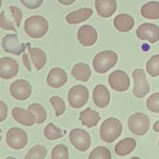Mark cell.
Listing matches in <instances>:
<instances>
[{"label":"cell","mask_w":159,"mask_h":159,"mask_svg":"<svg viewBox=\"0 0 159 159\" xmlns=\"http://www.w3.org/2000/svg\"><path fill=\"white\" fill-rule=\"evenodd\" d=\"M91 69L87 64L78 63L71 69V75L78 81L86 82L91 77Z\"/></svg>","instance_id":"obj_24"},{"label":"cell","mask_w":159,"mask_h":159,"mask_svg":"<svg viewBox=\"0 0 159 159\" xmlns=\"http://www.w3.org/2000/svg\"><path fill=\"white\" fill-rule=\"evenodd\" d=\"M96 12L103 18H109L114 14L117 8L116 0H96Z\"/></svg>","instance_id":"obj_18"},{"label":"cell","mask_w":159,"mask_h":159,"mask_svg":"<svg viewBox=\"0 0 159 159\" xmlns=\"http://www.w3.org/2000/svg\"><path fill=\"white\" fill-rule=\"evenodd\" d=\"M137 142L134 139L130 138H124L120 141L115 146V153L119 156H126L132 153L136 148Z\"/></svg>","instance_id":"obj_23"},{"label":"cell","mask_w":159,"mask_h":159,"mask_svg":"<svg viewBox=\"0 0 159 159\" xmlns=\"http://www.w3.org/2000/svg\"><path fill=\"white\" fill-rule=\"evenodd\" d=\"M118 56L114 51H103L98 53L93 60V66L99 74H105L116 65Z\"/></svg>","instance_id":"obj_3"},{"label":"cell","mask_w":159,"mask_h":159,"mask_svg":"<svg viewBox=\"0 0 159 159\" xmlns=\"http://www.w3.org/2000/svg\"><path fill=\"white\" fill-rule=\"evenodd\" d=\"M9 92L14 99L20 101L26 100L32 94V86L28 81L19 79L11 84Z\"/></svg>","instance_id":"obj_9"},{"label":"cell","mask_w":159,"mask_h":159,"mask_svg":"<svg viewBox=\"0 0 159 159\" xmlns=\"http://www.w3.org/2000/svg\"><path fill=\"white\" fill-rule=\"evenodd\" d=\"M101 117L99 113L92 110L89 107L81 112L80 116H79V120L82 122V125L85 126L89 128L96 127Z\"/></svg>","instance_id":"obj_21"},{"label":"cell","mask_w":159,"mask_h":159,"mask_svg":"<svg viewBox=\"0 0 159 159\" xmlns=\"http://www.w3.org/2000/svg\"><path fill=\"white\" fill-rule=\"evenodd\" d=\"M153 130H155V132H159V120L157 122L155 123L153 126Z\"/></svg>","instance_id":"obj_40"},{"label":"cell","mask_w":159,"mask_h":159,"mask_svg":"<svg viewBox=\"0 0 159 159\" xmlns=\"http://www.w3.org/2000/svg\"><path fill=\"white\" fill-rule=\"evenodd\" d=\"M49 24L44 17L41 16H32L24 23L25 33L34 39L41 38L48 33Z\"/></svg>","instance_id":"obj_2"},{"label":"cell","mask_w":159,"mask_h":159,"mask_svg":"<svg viewBox=\"0 0 159 159\" xmlns=\"http://www.w3.org/2000/svg\"><path fill=\"white\" fill-rule=\"evenodd\" d=\"M28 110L34 112L37 117L36 123L38 124H41L45 122L47 119V112L42 105L39 103H33L28 107Z\"/></svg>","instance_id":"obj_27"},{"label":"cell","mask_w":159,"mask_h":159,"mask_svg":"<svg viewBox=\"0 0 159 159\" xmlns=\"http://www.w3.org/2000/svg\"><path fill=\"white\" fill-rule=\"evenodd\" d=\"M68 81V75L64 69L61 68H52L47 77V82L51 88L58 89L65 85Z\"/></svg>","instance_id":"obj_16"},{"label":"cell","mask_w":159,"mask_h":159,"mask_svg":"<svg viewBox=\"0 0 159 159\" xmlns=\"http://www.w3.org/2000/svg\"><path fill=\"white\" fill-rule=\"evenodd\" d=\"M136 34L140 40L155 43L159 40V27L153 23H143L138 26Z\"/></svg>","instance_id":"obj_11"},{"label":"cell","mask_w":159,"mask_h":159,"mask_svg":"<svg viewBox=\"0 0 159 159\" xmlns=\"http://www.w3.org/2000/svg\"><path fill=\"white\" fill-rule=\"evenodd\" d=\"M93 13V9L89 8H82L68 13L65 17V20L69 24H79L90 18Z\"/></svg>","instance_id":"obj_20"},{"label":"cell","mask_w":159,"mask_h":159,"mask_svg":"<svg viewBox=\"0 0 159 159\" xmlns=\"http://www.w3.org/2000/svg\"><path fill=\"white\" fill-rule=\"evenodd\" d=\"M141 13L146 19L158 20L159 19V2L152 1L145 3L141 7Z\"/></svg>","instance_id":"obj_25"},{"label":"cell","mask_w":159,"mask_h":159,"mask_svg":"<svg viewBox=\"0 0 159 159\" xmlns=\"http://www.w3.org/2000/svg\"><path fill=\"white\" fill-rule=\"evenodd\" d=\"M28 52H29L30 55L31 56L33 62L34 64V66L37 68V71H40V69L43 68L46 65L47 62V55L46 53L43 51L42 49L38 48H31L30 44L27 43Z\"/></svg>","instance_id":"obj_22"},{"label":"cell","mask_w":159,"mask_h":159,"mask_svg":"<svg viewBox=\"0 0 159 159\" xmlns=\"http://www.w3.org/2000/svg\"><path fill=\"white\" fill-rule=\"evenodd\" d=\"M66 132L63 131L58 127H55L53 124H49L45 127L43 130L44 137L49 141H54V140L59 139L65 136Z\"/></svg>","instance_id":"obj_26"},{"label":"cell","mask_w":159,"mask_h":159,"mask_svg":"<svg viewBox=\"0 0 159 159\" xmlns=\"http://www.w3.org/2000/svg\"><path fill=\"white\" fill-rule=\"evenodd\" d=\"M12 116L16 122L26 127H31L37 121V117L34 112L24 110L20 107H15L12 110Z\"/></svg>","instance_id":"obj_15"},{"label":"cell","mask_w":159,"mask_h":159,"mask_svg":"<svg viewBox=\"0 0 159 159\" xmlns=\"http://www.w3.org/2000/svg\"><path fill=\"white\" fill-rule=\"evenodd\" d=\"M23 63H24L25 66L26 67V68H27L28 70H29L30 71H31V67H30V61H29V58H28V56L26 54H23Z\"/></svg>","instance_id":"obj_38"},{"label":"cell","mask_w":159,"mask_h":159,"mask_svg":"<svg viewBox=\"0 0 159 159\" xmlns=\"http://www.w3.org/2000/svg\"><path fill=\"white\" fill-rule=\"evenodd\" d=\"M9 9H10L11 12H12V17H13L15 23H16L17 27H20V23H21L22 17H23V12L20 8L16 7V6H9Z\"/></svg>","instance_id":"obj_35"},{"label":"cell","mask_w":159,"mask_h":159,"mask_svg":"<svg viewBox=\"0 0 159 159\" xmlns=\"http://www.w3.org/2000/svg\"><path fill=\"white\" fill-rule=\"evenodd\" d=\"M108 82L113 90L120 93L127 91L130 88V78L125 71L121 70L113 71L109 76Z\"/></svg>","instance_id":"obj_10"},{"label":"cell","mask_w":159,"mask_h":159,"mask_svg":"<svg viewBox=\"0 0 159 159\" xmlns=\"http://www.w3.org/2000/svg\"><path fill=\"white\" fill-rule=\"evenodd\" d=\"M78 40L83 47H91L96 43L98 34L96 29L90 25H84L79 30Z\"/></svg>","instance_id":"obj_14"},{"label":"cell","mask_w":159,"mask_h":159,"mask_svg":"<svg viewBox=\"0 0 159 159\" xmlns=\"http://www.w3.org/2000/svg\"><path fill=\"white\" fill-rule=\"evenodd\" d=\"M146 70L152 77L159 76V54L151 57L146 64Z\"/></svg>","instance_id":"obj_29"},{"label":"cell","mask_w":159,"mask_h":159,"mask_svg":"<svg viewBox=\"0 0 159 159\" xmlns=\"http://www.w3.org/2000/svg\"><path fill=\"white\" fill-rule=\"evenodd\" d=\"M50 102L54 107L56 116H60L62 114H64L65 111V103L63 99H61L59 96H52L50 99Z\"/></svg>","instance_id":"obj_31"},{"label":"cell","mask_w":159,"mask_h":159,"mask_svg":"<svg viewBox=\"0 0 159 159\" xmlns=\"http://www.w3.org/2000/svg\"><path fill=\"white\" fill-rule=\"evenodd\" d=\"M69 155H68V148L64 144H58L53 148L51 152V158L52 159H68Z\"/></svg>","instance_id":"obj_32"},{"label":"cell","mask_w":159,"mask_h":159,"mask_svg":"<svg viewBox=\"0 0 159 159\" xmlns=\"http://www.w3.org/2000/svg\"><path fill=\"white\" fill-rule=\"evenodd\" d=\"M57 1L64 6H70V5L73 4L76 0H57Z\"/></svg>","instance_id":"obj_39"},{"label":"cell","mask_w":159,"mask_h":159,"mask_svg":"<svg viewBox=\"0 0 159 159\" xmlns=\"http://www.w3.org/2000/svg\"><path fill=\"white\" fill-rule=\"evenodd\" d=\"M0 26L6 30H12L14 32H16L15 25L12 21L6 18L4 11L0 13Z\"/></svg>","instance_id":"obj_34"},{"label":"cell","mask_w":159,"mask_h":159,"mask_svg":"<svg viewBox=\"0 0 159 159\" xmlns=\"http://www.w3.org/2000/svg\"><path fill=\"white\" fill-rule=\"evenodd\" d=\"M20 2L27 9H35L43 4V0H20Z\"/></svg>","instance_id":"obj_36"},{"label":"cell","mask_w":159,"mask_h":159,"mask_svg":"<svg viewBox=\"0 0 159 159\" xmlns=\"http://www.w3.org/2000/svg\"><path fill=\"white\" fill-rule=\"evenodd\" d=\"M47 153H48V150H47L46 148L43 147V145L37 144V145L34 146V147L27 152V154L25 155L24 158L43 159L46 157Z\"/></svg>","instance_id":"obj_28"},{"label":"cell","mask_w":159,"mask_h":159,"mask_svg":"<svg viewBox=\"0 0 159 159\" xmlns=\"http://www.w3.org/2000/svg\"><path fill=\"white\" fill-rule=\"evenodd\" d=\"M113 24L117 30L124 33L128 32L133 29L134 26V20L128 14H119L113 20Z\"/></svg>","instance_id":"obj_19"},{"label":"cell","mask_w":159,"mask_h":159,"mask_svg":"<svg viewBox=\"0 0 159 159\" xmlns=\"http://www.w3.org/2000/svg\"><path fill=\"white\" fill-rule=\"evenodd\" d=\"M89 159H97V158H102V159H111L112 155L110 153V150L105 147H97L90 153Z\"/></svg>","instance_id":"obj_30"},{"label":"cell","mask_w":159,"mask_h":159,"mask_svg":"<svg viewBox=\"0 0 159 159\" xmlns=\"http://www.w3.org/2000/svg\"><path fill=\"white\" fill-rule=\"evenodd\" d=\"M8 115L7 105L4 102L0 100V123L3 122L6 119Z\"/></svg>","instance_id":"obj_37"},{"label":"cell","mask_w":159,"mask_h":159,"mask_svg":"<svg viewBox=\"0 0 159 159\" xmlns=\"http://www.w3.org/2000/svg\"><path fill=\"white\" fill-rule=\"evenodd\" d=\"M2 141V130L0 129V142H1Z\"/></svg>","instance_id":"obj_41"},{"label":"cell","mask_w":159,"mask_h":159,"mask_svg":"<svg viewBox=\"0 0 159 159\" xmlns=\"http://www.w3.org/2000/svg\"><path fill=\"white\" fill-rule=\"evenodd\" d=\"M19 72V65L12 57H3L0 58V78L11 79L16 77Z\"/></svg>","instance_id":"obj_13"},{"label":"cell","mask_w":159,"mask_h":159,"mask_svg":"<svg viewBox=\"0 0 159 159\" xmlns=\"http://www.w3.org/2000/svg\"><path fill=\"white\" fill-rule=\"evenodd\" d=\"M147 108L152 113H159V93L152 94L146 102Z\"/></svg>","instance_id":"obj_33"},{"label":"cell","mask_w":159,"mask_h":159,"mask_svg":"<svg viewBox=\"0 0 159 159\" xmlns=\"http://www.w3.org/2000/svg\"><path fill=\"white\" fill-rule=\"evenodd\" d=\"M93 99L95 105L99 108H106L110 102V93L103 85H98L93 89Z\"/></svg>","instance_id":"obj_17"},{"label":"cell","mask_w":159,"mask_h":159,"mask_svg":"<svg viewBox=\"0 0 159 159\" xmlns=\"http://www.w3.org/2000/svg\"><path fill=\"white\" fill-rule=\"evenodd\" d=\"M89 90L84 85H75L69 90L68 99L72 108L79 109L85 106L89 100Z\"/></svg>","instance_id":"obj_6"},{"label":"cell","mask_w":159,"mask_h":159,"mask_svg":"<svg viewBox=\"0 0 159 159\" xmlns=\"http://www.w3.org/2000/svg\"><path fill=\"white\" fill-rule=\"evenodd\" d=\"M123 126L117 118L110 117L104 120L99 130L101 139L107 143H113L122 134Z\"/></svg>","instance_id":"obj_1"},{"label":"cell","mask_w":159,"mask_h":159,"mask_svg":"<svg viewBox=\"0 0 159 159\" xmlns=\"http://www.w3.org/2000/svg\"><path fill=\"white\" fill-rule=\"evenodd\" d=\"M158 147H159V141H158Z\"/></svg>","instance_id":"obj_43"},{"label":"cell","mask_w":159,"mask_h":159,"mask_svg":"<svg viewBox=\"0 0 159 159\" xmlns=\"http://www.w3.org/2000/svg\"><path fill=\"white\" fill-rule=\"evenodd\" d=\"M2 4V0H0V8H1Z\"/></svg>","instance_id":"obj_42"},{"label":"cell","mask_w":159,"mask_h":159,"mask_svg":"<svg viewBox=\"0 0 159 159\" xmlns=\"http://www.w3.org/2000/svg\"><path fill=\"white\" fill-rule=\"evenodd\" d=\"M69 140L71 144L79 152H86L91 145V138L82 129H73L69 133Z\"/></svg>","instance_id":"obj_8"},{"label":"cell","mask_w":159,"mask_h":159,"mask_svg":"<svg viewBox=\"0 0 159 159\" xmlns=\"http://www.w3.org/2000/svg\"><path fill=\"white\" fill-rule=\"evenodd\" d=\"M134 89L133 93L135 97L142 99L150 92V85L145 76V72L143 69L137 68L133 71Z\"/></svg>","instance_id":"obj_7"},{"label":"cell","mask_w":159,"mask_h":159,"mask_svg":"<svg viewBox=\"0 0 159 159\" xmlns=\"http://www.w3.org/2000/svg\"><path fill=\"white\" fill-rule=\"evenodd\" d=\"M6 144L14 150L24 148L28 143L27 134L18 127H12L6 133Z\"/></svg>","instance_id":"obj_5"},{"label":"cell","mask_w":159,"mask_h":159,"mask_svg":"<svg viewBox=\"0 0 159 159\" xmlns=\"http://www.w3.org/2000/svg\"><path fill=\"white\" fill-rule=\"evenodd\" d=\"M151 120L148 116L142 113H134L128 119V128L137 136H144L148 131Z\"/></svg>","instance_id":"obj_4"},{"label":"cell","mask_w":159,"mask_h":159,"mask_svg":"<svg viewBox=\"0 0 159 159\" xmlns=\"http://www.w3.org/2000/svg\"><path fill=\"white\" fill-rule=\"evenodd\" d=\"M2 46L6 52L20 55L25 51L26 44L20 43L16 34H7L2 40Z\"/></svg>","instance_id":"obj_12"}]
</instances>
